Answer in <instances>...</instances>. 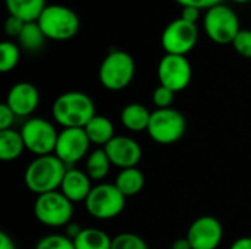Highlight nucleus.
Instances as JSON below:
<instances>
[{
    "mask_svg": "<svg viewBox=\"0 0 251 249\" xmlns=\"http://www.w3.org/2000/svg\"><path fill=\"white\" fill-rule=\"evenodd\" d=\"M35 219L47 227H66L74 217V203L60 191L37 195L34 203Z\"/></svg>",
    "mask_w": 251,
    "mask_h": 249,
    "instance_id": "obj_5",
    "label": "nucleus"
},
{
    "mask_svg": "<svg viewBox=\"0 0 251 249\" xmlns=\"http://www.w3.org/2000/svg\"><path fill=\"white\" fill-rule=\"evenodd\" d=\"M178 4H181L182 7H188V6H193V7H197V9H210L216 4H221L222 0H175Z\"/></svg>",
    "mask_w": 251,
    "mask_h": 249,
    "instance_id": "obj_32",
    "label": "nucleus"
},
{
    "mask_svg": "<svg viewBox=\"0 0 251 249\" xmlns=\"http://www.w3.org/2000/svg\"><path fill=\"white\" fill-rule=\"evenodd\" d=\"M187 239L193 249H218L224 239V226L213 216H201L188 227Z\"/></svg>",
    "mask_w": 251,
    "mask_h": 249,
    "instance_id": "obj_13",
    "label": "nucleus"
},
{
    "mask_svg": "<svg viewBox=\"0 0 251 249\" xmlns=\"http://www.w3.org/2000/svg\"><path fill=\"white\" fill-rule=\"evenodd\" d=\"M175 94L176 92H174L172 90L163 85H159L151 94V101L156 106V109H169L175 100Z\"/></svg>",
    "mask_w": 251,
    "mask_h": 249,
    "instance_id": "obj_28",
    "label": "nucleus"
},
{
    "mask_svg": "<svg viewBox=\"0 0 251 249\" xmlns=\"http://www.w3.org/2000/svg\"><path fill=\"white\" fill-rule=\"evenodd\" d=\"M112 167V161L109 156L106 154L104 148H96L90 151V154L85 158V173L90 176L93 182L103 181Z\"/></svg>",
    "mask_w": 251,
    "mask_h": 249,
    "instance_id": "obj_22",
    "label": "nucleus"
},
{
    "mask_svg": "<svg viewBox=\"0 0 251 249\" xmlns=\"http://www.w3.org/2000/svg\"><path fill=\"white\" fill-rule=\"evenodd\" d=\"M229 249H251V236H243L238 238Z\"/></svg>",
    "mask_w": 251,
    "mask_h": 249,
    "instance_id": "obj_35",
    "label": "nucleus"
},
{
    "mask_svg": "<svg viewBox=\"0 0 251 249\" xmlns=\"http://www.w3.org/2000/svg\"><path fill=\"white\" fill-rule=\"evenodd\" d=\"M135 60L124 50H112L99 68V81L109 91L125 90L134 79Z\"/></svg>",
    "mask_w": 251,
    "mask_h": 249,
    "instance_id": "obj_4",
    "label": "nucleus"
},
{
    "mask_svg": "<svg viewBox=\"0 0 251 249\" xmlns=\"http://www.w3.org/2000/svg\"><path fill=\"white\" fill-rule=\"evenodd\" d=\"M93 189V181L85 170L76 167H68L60 185V192L74 204L85 203Z\"/></svg>",
    "mask_w": 251,
    "mask_h": 249,
    "instance_id": "obj_16",
    "label": "nucleus"
},
{
    "mask_svg": "<svg viewBox=\"0 0 251 249\" xmlns=\"http://www.w3.org/2000/svg\"><path fill=\"white\" fill-rule=\"evenodd\" d=\"M66 170L68 166L54 154L40 156L28 164L24 175V182L35 195L59 191Z\"/></svg>",
    "mask_w": 251,
    "mask_h": 249,
    "instance_id": "obj_2",
    "label": "nucleus"
},
{
    "mask_svg": "<svg viewBox=\"0 0 251 249\" xmlns=\"http://www.w3.org/2000/svg\"><path fill=\"white\" fill-rule=\"evenodd\" d=\"M171 249H193V248H191V245H190V242H188V239H187V236H185V238L176 239V241L172 244Z\"/></svg>",
    "mask_w": 251,
    "mask_h": 249,
    "instance_id": "obj_37",
    "label": "nucleus"
},
{
    "mask_svg": "<svg viewBox=\"0 0 251 249\" xmlns=\"http://www.w3.org/2000/svg\"><path fill=\"white\" fill-rule=\"evenodd\" d=\"M112 249H149V245L140 235L124 232L112 239Z\"/></svg>",
    "mask_w": 251,
    "mask_h": 249,
    "instance_id": "obj_26",
    "label": "nucleus"
},
{
    "mask_svg": "<svg viewBox=\"0 0 251 249\" xmlns=\"http://www.w3.org/2000/svg\"><path fill=\"white\" fill-rule=\"evenodd\" d=\"M187 131V120L176 109H156L151 112L147 128L149 136L160 145H172L178 142Z\"/></svg>",
    "mask_w": 251,
    "mask_h": 249,
    "instance_id": "obj_7",
    "label": "nucleus"
},
{
    "mask_svg": "<svg viewBox=\"0 0 251 249\" xmlns=\"http://www.w3.org/2000/svg\"><path fill=\"white\" fill-rule=\"evenodd\" d=\"M82 229H84V227H81L78 223H72V222H71V223L66 226V236H69V238L74 241V239L81 233Z\"/></svg>",
    "mask_w": 251,
    "mask_h": 249,
    "instance_id": "obj_36",
    "label": "nucleus"
},
{
    "mask_svg": "<svg viewBox=\"0 0 251 249\" xmlns=\"http://www.w3.org/2000/svg\"><path fill=\"white\" fill-rule=\"evenodd\" d=\"M151 112L141 103H129L121 112V122L131 132H147Z\"/></svg>",
    "mask_w": 251,
    "mask_h": 249,
    "instance_id": "obj_18",
    "label": "nucleus"
},
{
    "mask_svg": "<svg viewBox=\"0 0 251 249\" xmlns=\"http://www.w3.org/2000/svg\"><path fill=\"white\" fill-rule=\"evenodd\" d=\"M88 139L91 144L97 145L99 148H104L116 135L113 122L103 114H96L84 128Z\"/></svg>",
    "mask_w": 251,
    "mask_h": 249,
    "instance_id": "obj_17",
    "label": "nucleus"
},
{
    "mask_svg": "<svg viewBox=\"0 0 251 249\" xmlns=\"http://www.w3.org/2000/svg\"><path fill=\"white\" fill-rule=\"evenodd\" d=\"M21 59V48L13 41H3L0 44V72L7 73L13 70Z\"/></svg>",
    "mask_w": 251,
    "mask_h": 249,
    "instance_id": "obj_25",
    "label": "nucleus"
},
{
    "mask_svg": "<svg viewBox=\"0 0 251 249\" xmlns=\"http://www.w3.org/2000/svg\"><path fill=\"white\" fill-rule=\"evenodd\" d=\"M15 117H16V114L10 110V107L6 103H1L0 104V131L12 129Z\"/></svg>",
    "mask_w": 251,
    "mask_h": 249,
    "instance_id": "obj_31",
    "label": "nucleus"
},
{
    "mask_svg": "<svg viewBox=\"0 0 251 249\" xmlns=\"http://www.w3.org/2000/svg\"><path fill=\"white\" fill-rule=\"evenodd\" d=\"M37 23L46 38L53 41H66L74 38L81 25L75 10L63 4H47L37 19Z\"/></svg>",
    "mask_w": 251,
    "mask_h": 249,
    "instance_id": "obj_3",
    "label": "nucleus"
},
{
    "mask_svg": "<svg viewBox=\"0 0 251 249\" xmlns=\"http://www.w3.org/2000/svg\"><path fill=\"white\" fill-rule=\"evenodd\" d=\"M4 103L16 117H26L37 110L40 104V92L31 82H18L9 90Z\"/></svg>",
    "mask_w": 251,
    "mask_h": 249,
    "instance_id": "obj_15",
    "label": "nucleus"
},
{
    "mask_svg": "<svg viewBox=\"0 0 251 249\" xmlns=\"http://www.w3.org/2000/svg\"><path fill=\"white\" fill-rule=\"evenodd\" d=\"M113 183L128 198V197H134L143 191L146 178H144V173L138 167H131V169L121 170Z\"/></svg>",
    "mask_w": 251,
    "mask_h": 249,
    "instance_id": "obj_20",
    "label": "nucleus"
},
{
    "mask_svg": "<svg viewBox=\"0 0 251 249\" xmlns=\"http://www.w3.org/2000/svg\"><path fill=\"white\" fill-rule=\"evenodd\" d=\"M104 151L109 156L112 166L118 167L119 170L137 167L143 158L141 145L134 138L126 135H116L104 147Z\"/></svg>",
    "mask_w": 251,
    "mask_h": 249,
    "instance_id": "obj_14",
    "label": "nucleus"
},
{
    "mask_svg": "<svg viewBox=\"0 0 251 249\" xmlns=\"http://www.w3.org/2000/svg\"><path fill=\"white\" fill-rule=\"evenodd\" d=\"M90 139L84 128H68L62 129L57 136L54 156L60 158L68 167L79 163L90 153Z\"/></svg>",
    "mask_w": 251,
    "mask_h": 249,
    "instance_id": "obj_12",
    "label": "nucleus"
},
{
    "mask_svg": "<svg viewBox=\"0 0 251 249\" xmlns=\"http://www.w3.org/2000/svg\"><path fill=\"white\" fill-rule=\"evenodd\" d=\"M35 249H76L74 241L66 236V235H60V233H50L43 236L37 245Z\"/></svg>",
    "mask_w": 251,
    "mask_h": 249,
    "instance_id": "obj_27",
    "label": "nucleus"
},
{
    "mask_svg": "<svg viewBox=\"0 0 251 249\" xmlns=\"http://www.w3.org/2000/svg\"><path fill=\"white\" fill-rule=\"evenodd\" d=\"M6 9L10 16L19 18L25 23L37 22L46 9V0H4Z\"/></svg>",
    "mask_w": 251,
    "mask_h": 249,
    "instance_id": "obj_19",
    "label": "nucleus"
},
{
    "mask_svg": "<svg viewBox=\"0 0 251 249\" xmlns=\"http://www.w3.org/2000/svg\"><path fill=\"white\" fill-rule=\"evenodd\" d=\"M84 204L91 217L97 220H110L124 211L126 197L116 188L115 183H99L93 186Z\"/></svg>",
    "mask_w": 251,
    "mask_h": 249,
    "instance_id": "obj_8",
    "label": "nucleus"
},
{
    "mask_svg": "<svg viewBox=\"0 0 251 249\" xmlns=\"http://www.w3.org/2000/svg\"><path fill=\"white\" fill-rule=\"evenodd\" d=\"M25 148L21 132L7 129L0 131V158L3 161H13L22 156Z\"/></svg>",
    "mask_w": 251,
    "mask_h": 249,
    "instance_id": "obj_21",
    "label": "nucleus"
},
{
    "mask_svg": "<svg viewBox=\"0 0 251 249\" xmlns=\"http://www.w3.org/2000/svg\"><path fill=\"white\" fill-rule=\"evenodd\" d=\"M24 25H25L24 21H21L19 18H15V16H10L9 15L7 19H6V22H4V31H6V34L9 37L18 38L19 34H21V31L24 29Z\"/></svg>",
    "mask_w": 251,
    "mask_h": 249,
    "instance_id": "obj_30",
    "label": "nucleus"
},
{
    "mask_svg": "<svg viewBox=\"0 0 251 249\" xmlns=\"http://www.w3.org/2000/svg\"><path fill=\"white\" fill-rule=\"evenodd\" d=\"M235 51L246 59H251V29H241L232 41Z\"/></svg>",
    "mask_w": 251,
    "mask_h": 249,
    "instance_id": "obj_29",
    "label": "nucleus"
},
{
    "mask_svg": "<svg viewBox=\"0 0 251 249\" xmlns=\"http://www.w3.org/2000/svg\"><path fill=\"white\" fill-rule=\"evenodd\" d=\"M159 85H163L174 92L184 91L193 78V68L187 56L165 54L157 65Z\"/></svg>",
    "mask_w": 251,
    "mask_h": 249,
    "instance_id": "obj_11",
    "label": "nucleus"
},
{
    "mask_svg": "<svg viewBox=\"0 0 251 249\" xmlns=\"http://www.w3.org/2000/svg\"><path fill=\"white\" fill-rule=\"evenodd\" d=\"M203 29L213 43L232 44L241 31V26L235 10L221 3L206 10L203 18Z\"/></svg>",
    "mask_w": 251,
    "mask_h": 249,
    "instance_id": "obj_6",
    "label": "nucleus"
},
{
    "mask_svg": "<svg viewBox=\"0 0 251 249\" xmlns=\"http://www.w3.org/2000/svg\"><path fill=\"white\" fill-rule=\"evenodd\" d=\"M0 249H16L15 241L6 232H0Z\"/></svg>",
    "mask_w": 251,
    "mask_h": 249,
    "instance_id": "obj_34",
    "label": "nucleus"
},
{
    "mask_svg": "<svg viewBox=\"0 0 251 249\" xmlns=\"http://www.w3.org/2000/svg\"><path fill=\"white\" fill-rule=\"evenodd\" d=\"M199 41L197 23H191L182 18L169 22L162 32V47L166 54L187 56Z\"/></svg>",
    "mask_w": 251,
    "mask_h": 249,
    "instance_id": "obj_10",
    "label": "nucleus"
},
{
    "mask_svg": "<svg viewBox=\"0 0 251 249\" xmlns=\"http://www.w3.org/2000/svg\"><path fill=\"white\" fill-rule=\"evenodd\" d=\"M19 132L24 138L25 148L35 157L54 154L59 132L51 122L43 117H31Z\"/></svg>",
    "mask_w": 251,
    "mask_h": 249,
    "instance_id": "obj_9",
    "label": "nucleus"
},
{
    "mask_svg": "<svg viewBox=\"0 0 251 249\" xmlns=\"http://www.w3.org/2000/svg\"><path fill=\"white\" fill-rule=\"evenodd\" d=\"M112 239L101 229L84 227L74 239V244L76 249H112Z\"/></svg>",
    "mask_w": 251,
    "mask_h": 249,
    "instance_id": "obj_23",
    "label": "nucleus"
},
{
    "mask_svg": "<svg viewBox=\"0 0 251 249\" xmlns=\"http://www.w3.org/2000/svg\"><path fill=\"white\" fill-rule=\"evenodd\" d=\"M16 40L19 43V47H22L25 51L37 53L44 47L47 38L37 22H28L24 25V29Z\"/></svg>",
    "mask_w": 251,
    "mask_h": 249,
    "instance_id": "obj_24",
    "label": "nucleus"
},
{
    "mask_svg": "<svg viewBox=\"0 0 251 249\" xmlns=\"http://www.w3.org/2000/svg\"><path fill=\"white\" fill-rule=\"evenodd\" d=\"M232 1H235V3H249L251 0H232Z\"/></svg>",
    "mask_w": 251,
    "mask_h": 249,
    "instance_id": "obj_38",
    "label": "nucleus"
},
{
    "mask_svg": "<svg viewBox=\"0 0 251 249\" xmlns=\"http://www.w3.org/2000/svg\"><path fill=\"white\" fill-rule=\"evenodd\" d=\"M181 18L191 22V23H197L199 18H200V9L197 7H193V6H188V7H182V12H181Z\"/></svg>",
    "mask_w": 251,
    "mask_h": 249,
    "instance_id": "obj_33",
    "label": "nucleus"
},
{
    "mask_svg": "<svg viewBox=\"0 0 251 249\" xmlns=\"http://www.w3.org/2000/svg\"><path fill=\"white\" fill-rule=\"evenodd\" d=\"M96 114V104L93 98L82 91L63 92L51 106V116L62 129L85 128Z\"/></svg>",
    "mask_w": 251,
    "mask_h": 249,
    "instance_id": "obj_1",
    "label": "nucleus"
}]
</instances>
